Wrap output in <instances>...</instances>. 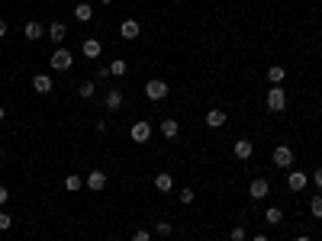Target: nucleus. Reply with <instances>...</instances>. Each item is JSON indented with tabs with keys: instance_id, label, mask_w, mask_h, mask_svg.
Returning a JSON list of instances; mask_svg holds the SVG:
<instances>
[{
	"instance_id": "obj_37",
	"label": "nucleus",
	"mask_w": 322,
	"mask_h": 241,
	"mask_svg": "<svg viewBox=\"0 0 322 241\" xmlns=\"http://www.w3.org/2000/svg\"><path fill=\"white\" fill-rule=\"evenodd\" d=\"M296 241H313V238H306V235H300V238H296Z\"/></svg>"
},
{
	"instance_id": "obj_5",
	"label": "nucleus",
	"mask_w": 322,
	"mask_h": 241,
	"mask_svg": "<svg viewBox=\"0 0 322 241\" xmlns=\"http://www.w3.org/2000/svg\"><path fill=\"white\" fill-rule=\"evenodd\" d=\"M268 193H271V184H268L264 177H255L252 187H248V196H252V199H264Z\"/></svg>"
},
{
	"instance_id": "obj_2",
	"label": "nucleus",
	"mask_w": 322,
	"mask_h": 241,
	"mask_svg": "<svg viewBox=\"0 0 322 241\" xmlns=\"http://www.w3.org/2000/svg\"><path fill=\"white\" fill-rule=\"evenodd\" d=\"M49 65H52V71H68L71 65H74V58H71L68 48H55L52 58H49Z\"/></svg>"
},
{
	"instance_id": "obj_25",
	"label": "nucleus",
	"mask_w": 322,
	"mask_h": 241,
	"mask_svg": "<svg viewBox=\"0 0 322 241\" xmlns=\"http://www.w3.org/2000/svg\"><path fill=\"white\" fill-rule=\"evenodd\" d=\"M93 90H97V84H93V81H84V84H81V96H84V100H87V96H93Z\"/></svg>"
},
{
	"instance_id": "obj_8",
	"label": "nucleus",
	"mask_w": 322,
	"mask_h": 241,
	"mask_svg": "<svg viewBox=\"0 0 322 241\" xmlns=\"http://www.w3.org/2000/svg\"><path fill=\"white\" fill-rule=\"evenodd\" d=\"M287 184H290L293 193H300V190H306V184H309V174H303V171H290V174H287Z\"/></svg>"
},
{
	"instance_id": "obj_17",
	"label": "nucleus",
	"mask_w": 322,
	"mask_h": 241,
	"mask_svg": "<svg viewBox=\"0 0 322 241\" xmlns=\"http://www.w3.org/2000/svg\"><path fill=\"white\" fill-rule=\"evenodd\" d=\"M23 32H26V39H29V42L42 39V26H39V23H35V19H29L26 26H23Z\"/></svg>"
},
{
	"instance_id": "obj_23",
	"label": "nucleus",
	"mask_w": 322,
	"mask_h": 241,
	"mask_svg": "<svg viewBox=\"0 0 322 241\" xmlns=\"http://www.w3.org/2000/svg\"><path fill=\"white\" fill-rule=\"evenodd\" d=\"M123 74H126V62H123V58L110 62V77H123Z\"/></svg>"
},
{
	"instance_id": "obj_24",
	"label": "nucleus",
	"mask_w": 322,
	"mask_h": 241,
	"mask_svg": "<svg viewBox=\"0 0 322 241\" xmlns=\"http://www.w3.org/2000/svg\"><path fill=\"white\" fill-rule=\"evenodd\" d=\"M309 212L316 215V219H322V196H316V199H309Z\"/></svg>"
},
{
	"instance_id": "obj_36",
	"label": "nucleus",
	"mask_w": 322,
	"mask_h": 241,
	"mask_svg": "<svg viewBox=\"0 0 322 241\" xmlns=\"http://www.w3.org/2000/svg\"><path fill=\"white\" fill-rule=\"evenodd\" d=\"M4 116H7V110H4V106H0V123H4Z\"/></svg>"
},
{
	"instance_id": "obj_38",
	"label": "nucleus",
	"mask_w": 322,
	"mask_h": 241,
	"mask_svg": "<svg viewBox=\"0 0 322 241\" xmlns=\"http://www.w3.org/2000/svg\"><path fill=\"white\" fill-rule=\"evenodd\" d=\"M100 4H106V7H110V4H113V0H100Z\"/></svg>"
},
{
	"instance_id": "obj_19",
	"label": "nucleus",
	"mask_w": 322,
	"mask_h": 241,
	"mask_svg": "<svg viewBox=\"0 0 322 241\" xmlns=\"http://www.w3.org/2000/svg\"><path fill=\"white\" fill-rule=\"evenodd\" d=\"M177 132H181V126H177L174 119H164V123H161V135L164 138H177Z\"/></svg>"
},
{
	"instance_id": "obj_4",
	"label": "nucleus",
	"mask_w": 322,
	"mask_h": 241,
	"mask_svg": "<svg viewBox=\"0 0 322 241\" xmlns=\"http://www.w3.org/2000/svg\"><path fill=\"white\" fill-rule=\"evenodd\" d=\"M274 164L277 167H290L293 164V148L290 145H277V148H274Z\"/></svg>"
},
{
	"instance_id": "obj_7",
	"label": "nucleus",
	"mask_w": 322,
	"mask_h": 241,
	"mask_svg": "<svg viewBox=\"0 0 322 241\" xmlns=\"http://www.w3.org/2000/svg\"><path fill=\"white\" fill-rule=\"evenodd\" d=\"M232 151H235V158H238V161H248V158L255 154V145L248 142V138H238V142L232 145Z\"/></svg>"
},
{
	"instance_id": "obj_34",
	"label": "nucleus",
	"mask_w": 322,
	"mask_h": 241,
	"mask_svg": "<svg viewBox=\"0 0 322 241\" xmlns=\"http://www.w3.org/2000/svg\"><path fill=\"white\" fill-rule=\"evenodd\" d=\"M4 35H7V23L0 19V39H4Z\"/></svg>"
},
{
	"instance_id": "obj_21",
	"label": "nucleus",
	"mask_w": 322,
	"mask_h": 241,
	"mask_svg": "<svg viewBox=\"0 0 322 241\" xmlns=\"http://www.w3.org/2000/svg\"><path fill=\"white\" fill-rule=\"evenodd\" d=\"M283 77H287V71H283L280 65H274V68H268V81L274 84V87H277V84H280Z\"/></svg>"
},
{
	"instance_id": "obj_28",
	"label": "nucleus",
	"mask_w": 322,
	"mask_h": 241,
	"mask_svg": "<svg viewBox=\"0 0 322 241\" xmlns=\"http://www.w3.org/2000/svg\"><path fill=\"white\" fill-rule=\"evenodd\" d=\"M10 225H13V219H10V215L7 212H0V232H7V228Z\"/></svg>"
},
{
	"instance_id": "obj_20",
	"label": "nucleus",
	"mask_w": 322,
	"mask_h": 241,
	"mask_svg": "<svg viewBox=\"0 0 322 241\" xmlns=\"http://www.w3.org/2000/svg\"><path fill=\"white\" fill-rule=\"evenodd\" d=\"M264 219H268V225H280V222H283V212H280L277 206H268V209H264Z\"/></svg>"
},
{
	"instance_id": "obj_26",
	"label": "nucleus",
	"mask_w": 322,
	"mask_h": 241,
	"mask_svg": "<svg viewBox=\"0 0 322 241\" xmlns=\"http://www.w3.org/2000/svg\"><path fill=\"white\" fill-rule=\"evenodd\" d=\"M177 199H181L184 206H190V203H194L197 196H194V190H190V187H184V190H181V196H177Z\"/></svg>"
},
{
	"instance_id": "obj_30",
	"label": "nucleus",
	"mask_w": 322,
	"mask_h": 241,
	"mask_svg": "<svg viewBox=\"0 0 322 241\" xmlns=\"http://www.w3.org/2000/svg\"><path fill=\"white\" fill-rule=\"evenodd\" d=\"M132 241H151V235H148V232H145V228H139V232H136V235H132Z\"/></svg>"
},
{
	"instance_id": "obj_6",
	"label": "nucleus",
	"mask_w": 322,
	"mask_h": 241,
	"mask_svg": "<svg viewBox=\"0 0 322 241\" xmlns=\"http://www.w3.org/2000/svg\"><path fill=\"white\" fill-rule=\"evenodd\" d=\"M129 135H132V142L145 145V142L151 138V126H148V123H132V129H129Z\"/></svg>"
},
{
	"instance_id": "obj_29",
	"label": "nucleus",
	"mask_w": 322,
	"mask_h": 241,
	"mask_svg": "<svg viewBox=\"0 0 322 241\" xmlns=\"http://www.w3.org/2000/svg\"><path fill=\"white\" fill-rule=\"evenodd\" d=\"M232 241H245V228H242V225L232 228Z\"/></svg>"
},
{
	"instance_id": "obj_39",
	"label": "nucleus",
	"mask_w": 322,
	"mask_h": 241,
	"mask_svg": "<svg viewBox=\"0 0 322 241\" xmlns=\"http://www.w3.org/2000/svg\"><path fill=\"white\" fill-rule=\"evenodd\" d=\"M0 161H4V148H0Z\"/></svg>"
},
{
	"instance_id": "obj_9",
	"label": "nucleus",
	"mask_w": 322,
	"mask_h": 241,
	"mask_svg": "<svg viewBox=\"0 0 322 241\" xmlns=\"http://www.w3.org/2000/svg\"><path fill=\"white\" fill-rule=\"evenodd\" d=\"M139 32H142L139 19H123V26H119V35H123V39H139Z\"/></svg>"
},
{
	"instance_id": "obj_27",
	"label": "nucleus",
	"mask_w": 322,
	"mask_h": 241,
	"mask_svg": "<svg viewBox=\"0 0 322 241\" xmlns=\"http://www.w3.org/2000/svg\"><path fill=\"white\" fill-rule=\"evenodd\" d=\"M155 232H158L161 238H164V235H171V222H158V225H155Z\"/></svg>"
},
{
	"instance_id": "obj_32",
	"label": "nucleus",
	"mask_w": 322,
	"mask_h": 241,
	"mask_svg": "<svg viewBox=\"0 0 322 241\" xmlns=\"http://www.w3.org/2000/svg\"><path fill=\"white\" fill-rule=\"evenodd\" d=\"M110 77V68H97V81H106Z\"/></svg>"
},
{
	"instance_id": "obj_13",
	"label": "nucleus",
	"mask_w": 322,
	"mask_h": 241,
	"mask_svg": "<svg viewBox=\"0 0 322 241\" xmlns=\"http://www.w3.org/2000/svg\"><path fill=\"white\" fill-rule=\"evenodd\" d=\"M206 126H210V129H222V126H225V113H222V110H210V113H206Z\"/></svg>"
},
{
	"instance_id": "obj_18",
	"label": "nucleus",
	"mask_w": 322,
	"mask_h": 241,
	"mask_svg": "<svg viewBox=\"0 0 322 241\" xmlns=\"http://www.w3.org/2000/svg\"><path fill=\"white\" fill-rule=\"evenodd\" d=\"M103 103L110 106V110H119V106H123V90H110L103 96Z\"/></svg>"
},
{
	"instance_id": "obj_11",
	"label": "nucleus",
	"mask_w": 322,
	"mask_h": 241,
	"mask_svg": "<svg viewBox=\"0 0 322 241\" xmlns=\"http://www.w3.org/2000/svg\"><path fill=\"white\" fill-rule=\"evenodd\" d=\"M155 190H158V193H171L174 190V177L171 174H158V177H155Z\"/></svg>"
},
{
	"instance_id": "obj_35",
	"label": "nucleus",
	"mask_w": 322,
	"mask_h": 241,
	"mask_svg": "<svg viewBox=\"0 0 322 241\" xmlns=\"http://www.w3.org/2000/svg\"><path fill=\"white\" fill-rule=\"evenodd\" d=\"M252 241H268V238H264V235H255V238H252Z\"/></svg>"
},
{
	"instance_id": "obj_3",
	"label": "nucleus",
	"mask_w": 322,
	"mask_h": 241,
	"mask_svg": "<svg viewBox=\"0 0 322 241\" xmlns=\"http://www.w3.org/2000/svg\"><path fill=\"white\" fill-rule=\"evenodd\" d=\"M145 96H148V100H155V103L168 100V84H164V81H158V77H155V81H148V84H145Z\"/></svg>"
},
{
	"instance_id": "obj_10",
	"label": "nucleus",
	"mask_w": 322,
	"mask_h": 241,
	"mask_svg": "<svg viewBox=\"0 0 322 241\" xmlns=\"http://www.w3.org/2000/svg\"><path fill=\"white\" fill-rule=\"evenodd\" d=\"M32 90L35 93H52V77L49 74H32Z\"/></svg>"
},
{
	"instance_id": "obj_16",
	"label": "nucleus",
	"mask_w": 322,
	"mask_h": 241,
	"mask_svg": "<svg viewBox=\"0 0 322 241\" xmlns=\"http://www.w3.org/2000/svg\"><path fill=\"white\" fill-rule=\"evenodd\" d=\"M100 52H103L100 39H84V58H97Z\"/></svg>"
},
{
	"instance_id": "obj_1",
	"label": "nucleus",
	"mask_w": 322,
	"mask_h": 241,
	"mask_svg": "<svg viewBox=\"0 0 322 241\" xmlns=\"http://www.w3.org/2000/svg\"><path fill=\"white\" fill-rule=\"evenodd\" d=\"M264 103H268V110H271V113H280L283 106H287V93L280 90V84H277V87H271V90H268Z\"/></svg>"
},
{
	"instance_id": "obj_22",
	"label": "nucleus",
	"mask_w": 322,
	"mask_h": 241,
	"mask_svg": "<svg viewBox=\"0 0 322 241\" xmlns=\"http://www.w3.org/2000/svg\"><path fill=\"white\" fill-rule=\"evenodd\" d=\"M81 187H84V180H81L78 174H68V177H65V190L74 193V190H81Z\"/></svg>"
},
{
	"instance_id": "obj_12",
	"label": "nucleus",
	"mask_w": 322,
	"mask_h": 241,
	"mask_svg": "<svg viewBox=\"0 0 322 241\" xmlns=\"http://www.w3.org/2000/svg\"><path fill=\"white\" fill-rule=\"evenodd\" d=\"M49 35H52V42H55V45H62V42H65V35H68L65 23H58V19H55L52 26H49Z\"/></svg>"
},
{
	"instance_id": "obj_15",
	"label": "nucleus",
	"mask_w": 322,
	"mask_h": 241,
	"mask_svg": "<svg viewBox=\"0 0 322 241\" xmlns=\"http://www.w3.org/2000/svg\"><path fill=\"white\" fill-rule=\"evenodd\" d=\"M74 16H78L81 23H90V19H93V7L84 0V4H78V7H74Z\"/></svg>"
},
{
	"instance_id": "obj_14",
	"label": "nucleus",
	"mask_w": 322,
	"mask_h": 241,
	"mask_svg": "<svg viewBox=\"0 0 322 241\" xmlns=\"http://www.w3.org/2000/svg\"><path fill=\"white\" fill-rule=\"evenodd\" d=\"M87 187H90V190H103V187H106V174H103V171H90V174H87Z\"/></svg>"
},
{
	"instance_id": "obj_33",
	"label": "nucleus",
	"mask_w": 322,
	"mask_h": 241,
	"mask_svg": "<svg viewBox=\"0 0 322 241\" xmlns=\"http://www.w3.org/2000/svg\"><path fill=\"white\" fill-rule=\"evenodd\" d=\"M313 180H316V187H322V167H319V171L313 174Z\"/></svg>"
},
{
	"instance_id": "obj_31",
	"label": "nucleus",
	"mask_w": 322,
	"mask_h": 241,
	"mask_svg": "<svg viewBox=\"0 0 322 241\" xmlns=\"http://www.w3.org/2000/svg\"><path fill=\"white\" fill-rule=\"evenodd\" d=\"M7 199H10V190L0 184V206H7Z\"/></svg>"
}]
</instances>
